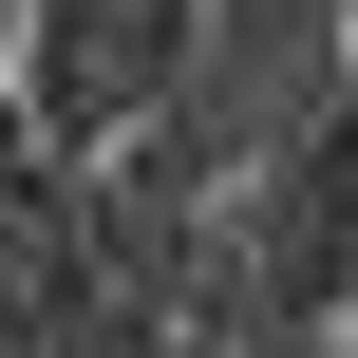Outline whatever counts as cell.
<instances>
[{"instance_id": "obj_1", "label": "cell", "mask_w": 358, "mask_h": 358, "mask_svg": "<svg viewBox=\"0 0 358 358\" xmlns=\"http://www.w3.org/2000/svg\"><path fill=\"white\" fill-rule=\"evenodd\" d=\"M151 57H170V0H132V19H113V94H132Z\"/></svg>"}]
</instances>
